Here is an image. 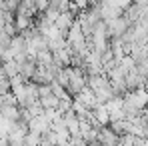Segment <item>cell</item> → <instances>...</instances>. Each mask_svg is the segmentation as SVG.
<instances>
[{
    "mask_svg": "<svg viewBox=\"0 0 148 146\" xmlns=\"http://www.w3.org/2000/svg\"><path fill=\"white\" fill-rule=\"evenodd\" d=\"M16 14H24L28 18H36V14H38L36 2L34 0H20L18 2V8H16Z\"/></svg>",
    "mask_w": 148,
    "mask_h": 146,
    "instance_id": "cell-5",
    "label": "cell"
},
{
    "mask_svg": "<svg viewBox=\"0 0 148 146\" xmlns=\"http://www.w3.org/2000/svg\"><path fill=\"white\" fill-rule=\"evenodd\" d=\"M106 26H108V36H110V40H114V38H122L124 32L130 28V24H128V20L122 16H118V18H114V20H110V22H106Z\"/></svg>",
    "mask_w": 148,
    "mask_h": 146,
    "instance_id": "cell-1",
    "label": "cell"
},
{
    "mask_svg": "<svg viewBox=\"0 0 148 146\" xmlns=\"http://www.w3.org/2000/svg\"><path fill=\"white\" fill-rule=\"evenodd\" d=\"M132 4H138V6H146L148 0H132Z\"/></svg>",
    "mask_w": 148,
    "mask_h": 146,
    "instance_id": "cell-9",
    "label": "cell"
},
{
    "mask_svg": "<svg viewBox=\"0 0 148 146\" xmlns=\"http://www.w3.org/2000/svg\"><path fill=\"white\" fill-rule=\"evenodd\" d=\"M74 22H76V18H74L72 12H62V14H60V16L56 18V22H54V24H56V28H58V30H60L62 34H66V32L70 30V26H72Z\"/></svg>",
    "mask_w": 148,
    "mask_h": 146,
    "instance_id": "cell-6",
    "label": "cell"
},
{
    "mask_svg": "<svg viewBox=\"0 0 148 146\" xmlns=\"http://www.w3.org/2000/svg\"><path fill=\"white\" fill-rule=\"evenodd\" d=\"M10 22H14V12H8V10L0 8V32L6 28V24H10Z\"/></svg>",
    "mask_w": 148,
    "mask_h": 146,
    "instance_id": "cell-8",
    "label": "cell"
},
{
    "mask_svg": "<svg viewBox=\"0 0 148 146\" xmlns=\"http://www.w3.org/2000/svg\"><path fill=\"white\" fill-rule=\"evenodd\" d=\"M142 138H144V140H146V142H148V126H146V128H144V132H142Z\"/></svg>",
    "mask_w": 148,
    "mask_h": 146,
    "instance_id": "cell-10",
    "label": "cell"
},
{
    "mask_svg": "<svg viewBox=\"0 0 148 146\" xmlns=\"http://www.w3.org/2000/svg\"><path fill=\"white\" fill-rule=\"evenodd\" d=\"M90 112H92V120H94V126H98V128H104V126L110 122V112H108L106 104H98V106H94Z\"/></svg>",
    "mask_w": 148,
    "mask_h": 146,
    "instance_id": "cell-2",
    "label": "cell"
},
{
    "mask_svg": "<svg viewBox=\"0 0 148 146\" xmlns=\"http://www.w3.org/2000/svg\"><path fill=\"white\" fill-rule=\"evenodd\" d=\"M34 72H36V60H34V58H26L22 64H18V74L24 78L26 82L32 80Z\"/></svg>",
    "mask_w": 148,
    "mask_h": 146,
    "instance_id": "cell-4",
    "label": "cell"
},
{
    "mask_svg": "<svg viewBox=\"0 0 148 146\" xmlns=\"http://www.w3.org/2000/svg\"><path fill=\"white\" fill-rule=\"evenodd\" d=\"M2 72L6 74L8 80L14 78V76H18V64H16V60H6V62L2 64Z\"/></svg>",
    "mask_w": 148,
    "mask_h": 146,
    "instance_id": "cell-7",
    "label": "cell"
},
{
    "mask_svg": "<svg viewBox=\"0 0 148 146\" xmlns=\"http://www.w3.org/2000/svg\"><path fill=\"white\" fill-rule=\"evenodd\" d=\"M48 130H50V122L44 118V114L34 116L32 120L28 122V132H34V134H38V136H44Z\"/></svg>",
    "mask_w": 148,
    "mask_h": 146,
    "instance_id": "cell-3",
    "label": "cell"
}]
</instances>
